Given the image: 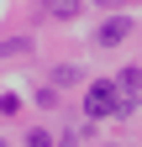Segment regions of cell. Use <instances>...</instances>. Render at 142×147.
<instances>
[{
	"label": "cell",
	"instance_id": "obj_5",
	"mask_svg": "<svg viewBox=\"0 0 142 147\" xmlns=\"http://www.w3.org/2000/svg\"><path fill=\"white\" fill-rule=\"evenodd\" d=\"M53 84H58V89H68V84H79V68H58V74H53Z\"/></svg>",
	"mask_w": 142,
	"mask_h": 147
},
{
	"label": "cell",
	"instance_id": "obj_3",
	"mask_svg": "<svg viewBox=\"0 0 142 147\" xmlns=\"http://www.w3.org/2000/svg\"><path fill=\"white\" fill-rule=\"evenodd\" d=\"M47 16H58V21H68V16H79V0H42Z\"/></svg>",
	"mask_w": 142,
	"mask_h": 147
},
{
	"label": "cell",
	"instance_id": "obj_8",
	"mask_svg": "<svg viewBox=\"0 0 142 147\" xmlns=\"http://www.w3.org/2000/svg\"><path fill=\"white\" fill-rule=\"evenodd\" d=\"M0 147H5V142H0Z\"/></svg>",
	"mask_w": 142,
	"mask_h": 147
},
{
	"label": "cell",
	"instance_id": "obj_2",
	"mask_svg": "<svg viewBox=\"0 0 142 147\" xmlns=\"http://www.w3.org/2000/svg\"><path fill=\"white\" fill-rule=\"evenodd\" d=\"M126 37H132V16H111V21L95 32V42H100V47H121Z\"/></svg>",
	"mask_w": 142,
	"mask_h": 147
},
{
	"label": "cell",
	"instance_id": "obj_7",
	"mask_svg": "<svg viewBox=\"0 0 142 147\" xmlns=\"http://www.w3.org/2000/svg\"><path fill=\"white\" fill-rule=\"evenodd\" d=\"M95 5H100V11H116V5H126V0H95Z\"/></svg>",
	"mask_w": 142,
	"mask_h": 147
},
{
	"label": "cell",
	"instance_id": "obj_6",
	"mask_svg": "<svg viewBox=\"0 0 142 147\" xmlns=\"http://www.w3.org/2000/svg\"><path fill=\"white\" fill-rule=\"evenodd\" d=\"M26 147H53V131H42V126H37V131H26Z\"/></svg>",
	"mask_w": 142,
	"mask_h": 147
},
{
	"label": "cell",
	"instance_id": "obj_4",
	"mask_svg": "<svg viewBox=\"0 0 142 147\" xmlns=\"http://www.w3.org/2000/svg\"><path fill=\"white\" fill-rule=\"evenodd\" d=\"M121 89H126V95H137V89H142V68H126V74H121V79H116Z\"/></svg>",
	"mask_w": 142,
	"mask_h": 147
},
{
	"label": "cell",
	"instance_id": "obj_1",
	"mask_svg": "<svg viewBox=\"0 0 142 147\" xmlns=\"http://www.w3.org/2000/svg\"><path fill=\"white\" fill-rule=\"evenodd\" d=\"M121 84H90V95H84V110H90V116H116L121 110Z\"/></svg>",
	"mask_w": 142,
	"mask_h": 147
}]
</instances>
